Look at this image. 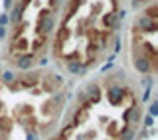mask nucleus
<instances>
[{
    "label": "nucleus",
    "instance_id": "15",
    "mask_svg": "<svg viewBox=\"0 0 158 140\" xmlns=\"http://www.w3.org/2000/svg\"><path fill=\"white\" fill-rule=\"evenodd\" d=\"M148 114H150V117H156V114H158V101H156V99L150 101V105H148Z\"/></svg>",
    "mask_w": 158,
    "mask_h": 140
},
{
    "label": "nucleus",
    "instance_id": "8",
    "mask_svg": "<svg viewBox=\"0 0 158 140\" xmlns=\"http://www.w3.org/2000/svg\"><path fill=\"white\" fill-rule=\"evenodd\" d=\"M89 118V109L85 107H77V111L73 113V118H71V122L69 124H73V126H79V124H83Z\"/></svg>",
    "mask_w": 158,
    "mask_h": 140
},
{
    "label": "nucleus",
    "instance_id": "12",
    "mask_svg": "<svg viewBox=\"0 0 158 140\" xmlns=\"http://www.w3.org/2000/svg\"><path fill=\"white\" fill-rule=\"evenodd\" d=\"M67 38H69V30L65 28V24H63V26L57 30V39H56V47H59V46H61V42H65Z\"/></svg>",
    "mask_w": 158,
    "mask_h": 140
},
{
    "label": "nucleus",
    "instance_id": "22",
    "mask_svg": "<svg viewBox=\"0 0 158 140\" xmlns=\"http://www.w3.org/2000/svg\"><path fill=\"white\" fill-rule=\"evenodd\" d=\"M48 63H49V59H48V57H40V59H38V65H40V67H46Z\"/></svg>",
    "mask_w": 158,
    "mask_h": 140
},
{
    "label": "nucleus",
    "instance_id": "10",
    "mask_svg": "<svg viewBox=\"0 0 158 140\" xmlns=\"http://www.w3.org/2000/svg\"><path fill=\"white\" fill-rule=\"evenodd\" d=\"M22 14H24V8H22V4H14L12 8H10V12H8V18H10V22L12 24H20L22 22Z\"/></svg>",
    "mask_w": 158,
    "mask_h": 140
},
{
    "label": "nucleus",
    "instance_id": "11",
    "mask_svg": "<svg viewBox=\"0 0 158 140\" xmlns=\"http://www.w3.org/2000/svg\"><path fill=\"white\" fill-rule=\"evenodd\" d=\"M32 46H34V47H32V53H34V56H38V53H42L44 47L48 46V38H46V36H38V38L32 42Z\"/></svg>",
    "mask_w": 158,
    "mask_h": 140
},
{
    "label": "nucleus",
    "instance_id": "2",
    "mask_svg": "<svg viewBox=\"0 0 158 140\" xmlns=\"http://www.w3.org/2000/svg\"><path fill=\"white\" fill-rule=\"evenodd\" d=\"M132 65H135V69L138 73H144V75H148L152 71V69L156 67V61H152V59H148L146 56H140V53H135V61H132Z\"/></svg>",
    "mask_w": 158,
    "mask_h": 140
},
{
    "label": "nucleus",
    "instance_id": "13",
    "mask_svg": "<svg viewBox=\"0 0 158 140\" xmlns=\"http://www.w3.org/2000/svg\"><path fill=\"white\" fill-rule=\"evenodd\" d=\"M135 128H132V126H125V128H123V130L121 132H118V140H132V138H135Z\"/></svg>",
    "mask_w": 158,
    "mask_h": 140
},
{
    "label": "nucleus",
    "instance_id": "17",
    "mask_svg": "<svg viewBox=\"0 0 158 140\" xmlns=\"http://www.w3.org/2000/svg\"><path fill=\"white\" fill-rule=\"evenodd\" d=\"M142 14H146V16H148V18H152V20H156V4H152V6H150V8H146V10H144V12H142Z\"/></svg>",
    "mask_w": 158,
    "mask_h": 140
},
{
    "label": "nucleus",
    "instance_id": "23",
    "mask_svg": "<svg viewBox=\"0 0 158 140\" xmlns=\"http://www.w3.org/2000/svg\"><path fill=\"white\" fill-rule=\"evenodd\" d=\"M118 51H121V39L117 38V39H115V51H113V53H115V56H117Z\"/></svg>",
    "mask_w": 158,
    "mask_h": 140
},
{
    "label": "nucleus",
    "instance_id": "27",
    "mask_svg": "<svg viewBox=\"0 0 158 140\" xmlns=\"http://www.w3.org/2000/svg\"><path fill=\"white\" fill-rule=\"evenodd\" d=\"M59 2H63V0H52V6H57Z\"/></svg>",
    "mask_w": 158,
    "mask_h": 140
},
{
    "label": "nucleus",
    "instance_id": "9",
    "mask_svg": "<svg viewBox=\"0 0 158 140\" xmlns=\"http://www.w3.org/2000/svg\"><path fill=\"white\" fill-rule=\"evenodd\" d=\"M118 18H117V14L115 12H107V14H103V26H105L107 30H117L118 28Z\"/></svg>",
    "mask_w": 158,
    "mask_h": 140
},
{
    "label": "nucleus",
    "instance_id": "16",
    "mask_svg": "<svg viewBox=\"0 0 158 140\" xmlns=\"http://www.w3.org/2000/svg\"><path fill=\"white\" fill-rule=\"evenodd\" d=\"M142 126H144V128H152V126H154V117L144 114V122H142Z\"/></svg>",
    "mask_w": 158,
    "mask_h": 140
},
{
    "label": "nucleus",
    "instance_id": "19",
    "mask_svg": "<svg viewBox=\"0 0 158 140\" xmlns=\"http://www.w3.org/2000/svg\"><path fill=\"white\" fill-rule=\"evenodd\" d=\"M26 132H28V134H26V140H40V132H38V130L30 132L28 128H26Z\"/></svg>",
    "mask_w": 158,
    "mask_h": 140
},
{
    "label": "nucleus",
    "instance_id": "28",
    "mask_svg": "<svg viewBox=\"0 0 158 140\" xmlns=\"http://www.w3.org/2000/svg\"><path fill=\"white\" fill-rule=\"evenodd\" d=\"M2 109H4V103H2V101H0V111H2Z\"/></svg>",
    "mask_w": 158,
    "mask_h": 140
},
{
    "label": "nucleus",
    "instance_id": "20",
    "mask_svg": "<svg viewBox=\"0 0 158 140\" xmlns=\"http://www.w3.org/2000/svg\"><path fill=\"white\" fill-rule=\"evenodd\" d=\"M10 24V18H8V12H4V14H0V26H4L6 28Z\"/></svg>",
    "mask_w": 158,
    "mask_h": 140
},
{
    "label": "nucleus",
    "instance_id": "26",
    "mask_svg": "<svg viewBox=\"0 0 158 140\" xmlns=\"http://www.w3.org/2000/svg\"><path fill=\"white\" fill-rule=\"evenodd\" d=\"M52 140H67V138H65V136H61V134H57V136H53Z\"/></svg>",
    "mask_w": 158,
    "mask_h": 140
},
{
    "label": "nucleus",
    "instance_id": "24",
    "mask_svg": "<svg viewBox=\"0 0 158 140\" xmlns=\"http://www.w3.org/2000/svg\"><path fill=\"white\" fill-rule=\"evenodd\" d=\"M14 6V0H4V10H10Z\"/></svg>",
    "mask_w": 158,
    "mask_h": 140
},
{
    "label": "nucleus",
    "instance_id": "18",
    "mask_svg": "<svg viewBox=\"0 0 158 140\" xmlns=\"http://www.w3.org/2000/svg\"><path fill=\"white\" fill-rule=\"evenodd\" d=\"M73 128H75V126H73V124H65V126H63L61 130H59V134H61V136H65V138H67L69 134L73 132Z\"/></svg>",
    "mask_w": 158,
    "mask_h": 140
},
{
    "label": "nucleus",
    "instance_id": "1",
    "mask_svg": "<svg viewBox=\"0 0 158 140\" xmlns=\"http://www.w3.org/2000/svg\"><path fill=\"white\" fill-rule=\"evenodd\" d=\"M40 81H42V73L38 69H30V71H22L20 75H16L8 87L10 91H32L40 85Z\"/></svg>",
    "mask_w": 158,
    "mask_h": 140
},
{
    "label": "nucleus",
    "instance_id": "25",
    "mask_svg": "<svg viewBox=\"0 0 158 140\" xmlns=\"http://www.w3.org/2000/svg\"><path fill=\"white\" fill-rule=\"evenodd\" d=\"M2 38H6V28L0 26V39H2Z\"/></svg>",
    "mask_w": 158,
    "mask_h": 140
},
{
    "label": "nucleus",
    "instance_id": "6",
    "mask_svg": "<svg viewBox=\"0 0 158 140\" xmlns=\"http://www.w3.org/2000/svg\"><path fill=\"white\" fill-rule=\"evenodd\" d=\"M65 69L73 75H85L87 73V65L79 59H67L65 61Z\"/></svg>",
    "mask_w": 158,
    "mask_h": 140
},
{
    "label": "nucleus",
    "instance_id": "3",
    "mask_svg": "<svg viewBox=\"0 0 158 140\" xmlns=\"http://www.w3.org/2000/svg\"><path fill=\"white\" fill-rule=\"evenodd\" d=\"M125 97H127V89L121 87V85H117V83H113L111 87L107 89V99H109L111 105H121V101Z\"/></svg>",
    "mask_w": 158,
    "mask_h": 140
},
{
    "label": "nucleus",
    "instance_id": "4",
    "mask_svg": "<svg viewBox=\"0 0 158 140\" xmlns=\"http://www.w3.org/2000/svg\"><path fill=\"white\" fill-rule=\"evenodd\" d=\"M14 65H16V69H18L20 73H22V71H30V69H34V65H36V56H34L32 51H30V53H24V56L16 57Z\"/></svg>",
    "mask_w": 158,
    "mask_h": 140
},
{
    "label": "nucleus",
    "instance_id": "5",
    "mask_svg": "<svg viewBox=\"0 0 158 140\" xmlns=\"http://www.w3.org/2000/svg\"><path fill=\"white\" fill-rule=\"evenodd\" d=\"M156 28H158L156 20L148 18L146 14H140V16L136 18V28H135V30H138V32H148V34H152V32H156Z\"/></svg>",
    "mask_w": 158,
    "mask_h": 140
},
{
    "label": "nucleus",
    "instance_id": "21",
    "mask_svg": "<svg viewBox=\"0 0 158 140\" xmlns=\"http://www.w3.org/2000/svg\"><path fill=\"white\" fill-rule=\"evenodd\" d=\"M150 93H152V89H150V87H146V89H144V93H142V103H148V101H150Z\"/></svg>",
    "mask_w": 158,
    "mask_h": 140
},
{
    "label": "nucleus",
    "instance_id": "14",
    "mask_svg": "<svg viewBox=\"0 0 158 140\" xmlns=\"http://www.w3.org/2000/svg\"><path fill=\"white\" fill-rule=\"evenodd\" d=\"M14 77H16V75H14V71L12 69H6V71H4L2 75H0V83H4V85H10L14 81Z\"/></svg>",
    "mask_w": 158,
    "mask_h": 140
},
{
    "label": "nucleus",
    "instance_id": "7",
    "mask_svg": "<svg viewBox=\"0 0 158 140\" xmlns=\"http://www.w3.org/2000/svg\"><path fill=\"white\" fill-rule=\"evenodd\" d=\"M85 93H87L89 103H91V105H95V103L101 101V89H99V85H97L95 81H91V83L85 87Z\"/></svg>",
    "mask_w": 158,
    "mask_h": 140
}]
</instances>
